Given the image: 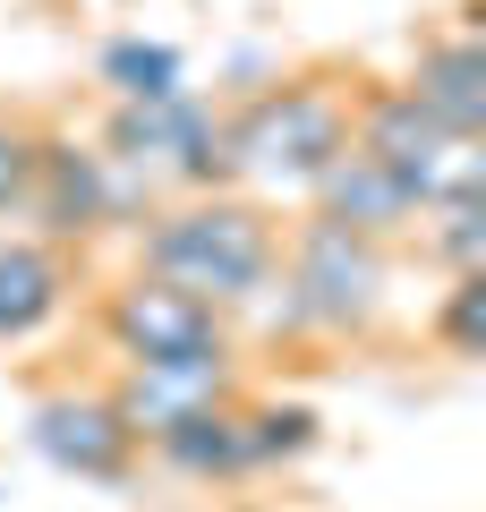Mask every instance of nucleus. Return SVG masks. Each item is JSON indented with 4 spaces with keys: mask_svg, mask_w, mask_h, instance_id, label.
I'll use <instances>...</instances> for the list:
<instances>
[{
    "mask_svg": "<svg viewBox=\"0 0 486 512\" xmlns=\"http://www.w3.org/2000/svg\"><path fill=\"white\" fill-rule=\"evenodd\" d=\"M282 231L290 222L273 214L265 197L248 188H188L171 197L162 214H145V239H137V265L162 282L197 291L205 308L239 316L273 291V265H282Z\"/></svg>",
    "mask_w": 486,
    "mask_h": 512,
    "instance_id": "obj_1",
    "label": "nucleus"
},
{
    "mask_svg": "<svg viewBox=\"0 0 486 512\" xmlns=\"http://www.w3.org/2000/svg\"><path fill=\"white\" fill-rule=\"evenodd\" d=\"M350 86H359V69H299V77L256 86L248 103H231L222 111L231 171L248 188L307 197V180L350 146Z\"/></svg>",
    "mask_w": 486,
    "mask_h": 512,
    "instance_id": "obj_2",
    "label": "nucleus"
},
{
    "mask_svg": "<svg viewBox=\"0 0 486 512\" xmlns=\"http://www.w3.org/2000/svg\"><path fill=\"white\" fill-rule=\"evenodd\" d=\"M282 299L290 333H316V342H367L393 299V248L384 239H359L342 222H290L282 231V265H273V291Z\"/></svg>",
    "mask_w": 486,
    "mask_h": 512,
    "instance_id": "obj_3",
    "label": "nucleus"
},
{
    "mask_svg": "<svg viewBox=\"0 0 486 512\" xmlns=\"http://www.w3.org/2000/svg\"><path fill=\"white\" fill-rule=\"evenodd\" d=\"M350 146L376 154L401 188L427 205H461V197H486V137H452L435 111H418L401 94V77H359L350 86Z\"/></svg>",
    "mask_w": 486,
    "mask_h": 512,
    "instance_id": "obj_4",
    "label": "nucleus"
},
{
    "mask_svg": "<svg viewBox=\"0 0 486 512\" xmlns=\"http://www.w3.org/2000/svg\"><path fill=\"white\" fill-rule=\"evenodd\" d=\"M94 333L111 342L120 367H231L239 359L231 316L205 308V299L180 291V282L145 274V265H128V274L94 299Z\"/></svg>",
    "mask_w": 486,
    "mask_h": 512,
    "instance_id": "obj_5",
    "label": "nucleus"
},
{
    "mask_svg": "<svg viewBox=\"0 0 486 512\" xmlns=\"http://www.w3.org/2000/svg\"><path fill=\"white\" fill-rule=\"evenodd\" d=\"M26 436H35V453L52 461L60 478H86V487H120L145 461L137 427L111 402V384H60V393H43V402L26 410Z\"/></svg>",
    "mask_w": 486,
    "mask_h": 512,
    "instance_id": "obj_6",
    "label": "nucleus"
},
{
    "mask_svg": "<svg viewBox=\"0 0 486 512\" xmlns=\"http://www.w3.org/2000/svg\"><path fill=\"white\" fill-rule=\"evenodd\" d=\"M26 222L60 248H86L94 231H111L120 214V163L103 146H77L60 128H35V180H26Z\"/></svg>",
    "mask_w": 486,
    "mask_h": 512,
    "instance_id": "obj_7",
    "label": "nucleus"
},
{
    "mask_svg": "<svg viewBox=\"0 0 486 512\" xmlns=\"http://www.w3.org/2000/svg\"><path fill=\"white\" fill-rule=\"evenodd\" d=\"M77 299V248L43 231H9L0 239V350H26L69 316Z\"/></svg>",
    "mask_w": 486,
    "mask_h": 512,
    "instance_id": "obj_8",
    "label": "nucleus"
},
{
    "mask_svg": "<svg viewBox=\"0 0 486 512\" xmlns=\"http://www.w3.org/2000/svg\"><path fill=\"white\" fill-rule=\"evenodd\" d=\"M307 214L342 222V231H359V239H384V248H401V239L418 231V197L359 146H342L316 180H307Z\"/></svg>",
    "mask_w": 486,
    "mask_h": 512,
    "instance_id": "obj_9",
    "label": "nucleus"
},
{
    "mask_svg": "<svg viewBox=\"0 0 486 512\" xmlns=\"http://www.w3.org/2000/svg\"><path fill=\"white\" fill-rule=\"evenodd\" d=\"M401 94H410L418 111H435L452 137H486V43H478V26H469V18L461 26H435V35L410 52Z\"/></svg>",
    "mask_w": 486,
    "mask_h": 512,
    "instance_id": "obj_10",
    "label": "nucleus"
},
{
    "mask_svg": "<svg viewBox=\"0 0 486 512\" xmlns=\"http://www.w3.org/2000/svg\"><path fill=\"white\" fill-rule=\"evenodd\" d=\"M248 393V384H239ZM239 393L231 402H205L188 419L154 427L145 436V461H162L171 478H197V487H231V478H256L248 470V419H239Z\"/></svg>",
    "mask_w": 486,
    "mask_h": 512,
    "instance_id": "obj_11",
    "label": "nucleus"
},
{
    "mask_svg": "<svg viewBox=\"0 0 486 512\" xmlns=\"http://www.w3.org/2000/svg\"><path fill=\"white\" fill-rule=\"evenodd\" d=\"M239 419H248V470H290L324 436V419L307 402H256V393H239Z\"/></svg>",
    "mask_w": 486,
    "mask_h": 512,
    "instance_id": "obj_12",
    "label": "nucleus"
},
{
    "mask_svg": "<svg viewBox=\"0 0 486 512\" xmlns=\"http://www.w3.org/2000/svg\"><path fill=\"white\" fill-rule=\"evenodd\" d=\"M410 239L435 256V265H444V274H478V265H486V197H461V205H427Z\"/></svg>",
    "mask_w": 486,
    "mask_h": 512,
    "instance_id": "obj_13",
    "label": "nucleus"
},
{
    "mask_svg": "<svg viewBox=\"0 0 486 512\" xmlns=\"http://www.w3.org/2000/svg\"><path fill=\"white\" fill-rule=\"evenodd\" d=\"M427 342L444 359H486V265L478 274H444V299L427 316Z\"/></svg>",
    "mask_w": 486,
    "mask_h": 512,
    "instance_id": "obj_14",
    "label": "nucleus"
},
{
    "mask_svg": "<svg viewBox=\"0 0 486 512\" xmlns=\"http://www.w3.org/2000/svg\"><path fill=\"white\" fill-rule=\"evenodd\" d=\"M103 86H111V103H154V94H171L180 86V52L171 43H111L103 52Z\"/></svg>",
    "mask_w": 486,
    "mask_h": 512,
    "instance_id": "obj_15",
    "label": "nucleus"
},
{
    "mask_svg": "<svg viewBox=\"0 0 486 512\" xmlns=\"http://www.w3.org/2000/svg\"><path fill=\"white\" fill-rule=\"evenodd\" d=\"M26 180H35V120L26 111H0V214L26 205Z\"/></svg>",
    "mask_w": 486,
    "mask_h": 512,
    "instance_id": "obj_16",
    "label": "nucleus"
}]
</instances>
